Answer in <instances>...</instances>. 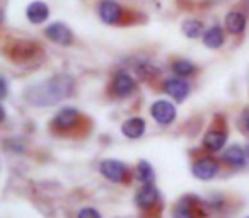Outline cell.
I'll return each mask as SVG.
<instances>
[{"instance_id":"1","label":"cell","mask_w":249,"mask_h":218,"mask_svg":"<svg viewBox=\"0 0 249 218\" xmlns=\"http://www.w3.org/2000/svg\"><path fill=\"white\" fill-rule=\"evenodd\" d=\"M75 89V80L67 73H56L48 79L36 82L24 90V99L31 106L48 107L62 102L63 99L70 97Z\"/></svg>"},{"instance_id":"2","label":"cell","mask_w":249,"mask_h":218,"mask_svg":"<svg viewBox=\"0 0 249 218\" xmlns=\"http://www.w3.org/2000/svg\"><path fill=\"white\" fill-rule=\"evenodd\" d=\"M4 53L14 62H28L39 53V46L26 39H14L4 46Z\"/></svg>"},{"instance_id":"3","label":"cell","mask_w":249,"mask_h":218,"mask_svg":"<svg viewBox=\"0 0 249 218\" xmlns=\"http://www.w3.org/2000/svg\"><path fill=\"white\" fill-rule=\"evenodd\" d=\"M128 166L123 160L118 159H104L99 162V174L106 181L114 184H121L128 179Z\"/></svg>"},{"instance_id":"4","label":"cell","mask_w":249,"mask_h":218,"mask_svg":"<svg viewBox=\"0 0 249 218\" xmlns=\"http://www.w3.org/2000/svg\"><path fill=\"white\" fill-rule=\"evenodd\" d=\"M150 116L152 119L160 126H169L176 121L178 109L171 101L167 99H159L156 102H152L150 106Z\"/></svg>"},{"instance_id":"5","label":"cell","mask_w":249,"mask_h":218,"mask_svg":"<svg viewBox=\"0 0 249 218\" xmlns=\"http://www.w3.org/2000/svg\"><path fill=\"white\" fill-rule=\"evenodd\" d=\"M218 172H220V164L213 157H201V159L195 160L191 166V174L198 181H205V183L215 179Z\"/></svg>"},{"instance_id":"6","label":"cell","mask_w":249,"mask_h":218,"mask_svg":"<svg viewBox=\"0 0 249 218\" xmlns=\"http://www.w3.org/2000/svg\"><path fill=\"white\" fill-rule=\"evenodd\" d=\"M80 121V113L77 107L72 106H67L62 107L56 116L53 118V126H55L56 132L60 133H67V132H72Z\"/></svg>"},{"instance_id":"7","label":"cell","mask_w":249,"mask_h":218,"mask_svg":"<svg viewBox=\"0 0 249 218\" xmlns=\"http://www.w3.org/2000/svg\"><path fill=\"white\" fill-rule=\"evenodd\" d=\"M133 201H135L137 208H140V210H152L160 201V191L156 187V184H145L135 193Z\"/></svg>"},{"instance_id":"8","label":"cell","mask_w":249,"mask_h":218,"mask_svg":"<svg viewBox=\"0 0 249 218\" xmlns=\"http://www.w3.org/2000/svg\"><path fill=\"white\" fill-rule=\"evenodd\" d=\"M137 82L130 73L126 72H116L113 77V82H111V90L116 97L123 99V97H128L135 92Z\"/></svg>"},{"instance_id":"9","label":"cell","mask_w":249,"mask_h":218,"mask_svg":"<svg viewBox=\"0 0 249 218\" xmlns=\"http://www.w3.org/2000/svg\"><path fill=\"white\" fill-rule=\"evenodd\" d=\"M222 160L231 169H244L248 166V152L241 145L234 143V145H229L222 150Z\"/></svg>"},{"instance_id":"10","label":"cell","mask_w":249,"mask_h":218,"mask_svg":"<svg viewBox=\"0 0 249 218\" xmlns=\"http://www.w3.org/2000/svg\"><path fill=\"white\" fill-rule=\"evenodd\" d=\"M191 85L183 79V77H173L164 82V92L169 97H173L176 102H183L188 96H190Z\"/></svg>"},{"instance_id":"11","label":"cell","mask_w":249,"mask_h":218,"mask_svg":"<svg viewBox=\"0 0 249 218\" xmlns=\"http://www.w3.org/2000/svg\"><path fill=\"white\" fill-rule=\"evenodd\" d=\"M45 34L50 41L56 43V45H60V46H69V45H72V41H73L72 31H70L63 22H53V24H50L48 28L45 29Z\"/></svg>"},{"instance_id":"12","label":"cell","mask_w":249,"mask_h":218,"mask_svg":"<svg viewBox=\"0 0 249 218\" xmlns=\"http://www.w3.org/2000/svg\"><path fill=\"white\" fill-rule=\"evenodd\" d=\"M121 133H123L124 138L128 140H139L145 135L147 132V123L140 116H132V118L124 119L123 125H121Z\"/></svg>"},{"instance_id":"13","label":"cell","mask_w":249,"mask_h":218,"mask_svg":"<svg viewBox=\"0 0 249 218\" xmlns=\"http://www.w3.org/2000/svg\"><path fill=\"white\" fill-rule=\"evenodd\" d=\"M208 152H220L227 145V132L225 130H208L201 140Z\"/></svg>"},{"instance_id":"14","label":"cell","mask_w":249,"mask_h":218,"mask_svg":"<svg viewBox=\"0 0 249 218\" xmlns=\"http://www.w3.org/2000/svg\"><path fill=\"white\" fill-rule=\"evenodd\" d=\"M121 5L116 0H103L99 4V16L106 24H116L121 19Z\"/></svg>"},{"instance_id":"15","label":"cell","mask_w":249,"mask_h":218,"mask_svg":"<svg viewBox=\"0 0 249 218\" xmlns=\"http://www.w3.org/2000/svg\"><path fill=\"white\" fill-rule=\"evenodd\" d=\"M196 198H184L183 201L173 208V218H200L201 213L198 211V204H195Z\"/></svg>"},{"instance_id":"16","label":"cell","mask_w":249,"mask_h":218,"mask_svg":"<svg viewBox=\"0 0 249 218\" xmlns=\"http://www.w3.org/2000/svg\"><path fill=\"white\" fill-rule=\"evenodd\" d=\"M135 177L142 186L145 184H156V169L149 160H140L137 164V172Z\"/></svg>"},{"instance_id":"17","label":"cell","mask_w":249,"mask_h":218,"mask_svg":"<svg viewBox=\"0 0 249 218\" xmlns=\"http://www.w3.org/2000/svg\"><path fill=\"white\" fill-rule=\"evenodd\" d=\"M26 16H28L29 22H33V24H41L50 16L48 5L45 2H33L28 7V11H26Z\"/></svg>"},{"instance_id":"18","label":"cell","mask_w":249,"mask_h":218,"mask_svg":"<svg viewBox=\"0 0 249 218\" xmlns=\"http://www.w3.org/2000/svg\"><path fill=\"white\" fill-rule=\"evenodd\" d=\"M225 41V36H224V31H222L218 26H212L205 31L203 34V45L207 48H212V50H217L224 45Z\"/></svg>"},{"instance_id":"19","label":"cell","mask_w":249,"mask_h":218,"mask_svg":"<svg viewBox=\"0 0 249 218\" xmlns=\"http://www.w3.org/2000/svg\"><path fill=\"white\" fill-rule=\"evenodd\" d=\"M225 28L231 34H241L246 28V16L241 12H229L225 17Z\"/></svg>"},{"instance_id":"20","label":"cell","mask_w":249,"mask_h":218,"mask_svg":"<svg viewBox=\"0 0 249 218\" xmlns=\"http://www.w3.org/2000/svg\"><path fill=\"white\" fill-rule=\"evenodd\" d=\"M173 72L176 73L178 77H190L196 72V65L191 63L190 60H176L173 63Z\"/></svg>"},{"instance_id":"21","label":"cell","mask_w":249,"mask_h":218,"mask_svg":"<svg viewBox=\"0 0 249 218\" xmlns=\"http://www.w3.org/2000/svg\"><path fill=\"white\" fill-rule=\"evenodd\" d=\"M181 29H183L186 38L195 39V38H198V36H201V33H203V24H201L200 21H196V19H188V21L183 22Z\"/></svg>"},{"instance_id":"22","label":"cell","mask_w":249,"mask_h":218,"mask_svg":"<svg viewBox=\"0 0 249 218\" xmlns=\"http://www.w3.org/2000/svg\"><path fill=\"white\" fill-rule=\"evenodd\" d=\"M77 218H103V215H101V211L96 210V208L84 206L77 211Z\"/></svg>"},{"instance_id":"23","label":"cell","mask_w":249,"mask_h":218,"mask_svg":"<svg viewBox=\"0 0 249 218\" xmlns=\"http://www.w3.org/2000/svg\"><path fill=\"white\" fill-rule=\"evenodd\" d=\"M0 85H2V99H5L7 97V79L5 77L0 79Z\"/></svg>"},{"instance_id":"24","label":"cell","mask_w":249,"mask_h":218,"mask_svg":"<svg viewBox=\"0 0 249 218\" xmlns=\"http://www.w3.org/2000/svg\"><path fill=\"white\" fill-rule=\"evenodd\" d=\"M246 128H248V132H249V116H248V119H246Z\"/></svg>"},{"instance_id":"25","label":"cell","mask_w":249,"mask_h":218,"mask_svg":"<svg viewBox=\"0 0 249 218\" xmlns=\"http://www.w3.org/2000/svg\"><path fill=\"white\" fill-rule=\"evenodd\" d=\"M244 218H249V215H248V217H244Z\"/></svg>"},{"instance_id":"26","label":"cell","mask_w":249,"mask_h":218,"mask_svg":"<svg viewBox=\"0 0 249 218\" xmlns=\"http://www.w3.org/2000/svg\"><path fill=\"white\" fill-rule=\"evenodd\" d=\"M248 153H249V149H248Z\"/></svg>"}]
</instances>
